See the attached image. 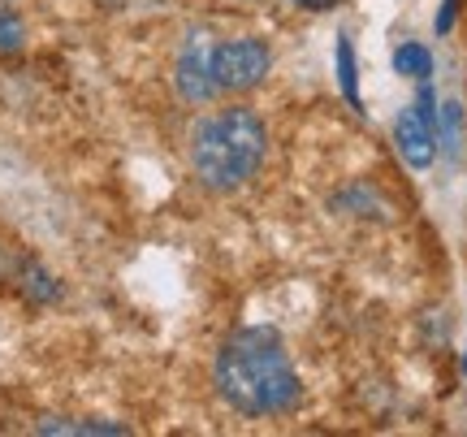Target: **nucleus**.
<instances>
[{
    "label": "nucleus",
    "instance_id": "7ed1b4c3",
    "mask_svg": "<svg viewBox=\"0 0 467 437\" xmlns=\"http://www.w3.org/2000/svg\"><path fill=\"white\" fill-rule=\"evenodd\" d=\"M268 69H273V52H268L265 39L238 35V39H225V44L213 48L217 96H247L268 78Z\"/></svg>",
    "mask_w": 467,
    "mask_h": 437
},
{
    "label": "nucleus",
    "instance_id": "6e6552de",
    "mask_svg": "<svg viewBox=\"0 0 467 437\" xmlns=\"http://www.w3.org/2000/svg\"><path fill=\"white\" fill-rule=\"evenodd\" d=\"M337 87H342V96H347L350 109H359V66H355V44H350V35L342 31L337 35Z\"/></svg>",
    "mask_w": 467,
    "mask_h": 437
},
{
    "label": "nucleus",
    "instance_id": "f8f14e48",
    "mask_svg": "<svg viewBox=\"0 0 467 437\" xmlns=\"http://www.w3.org/2000/svg\"><path fill=\"white\" fill-rule=\"evenodd\" d=\"M290 5H299V9H307V14H325V9H334V5H342V0H290Z\"/></svg>",
    "mask_w": 467,
    "mask_h": 437
},
{
    "label": "nucleus",
    "instance_id": "1a4fd4ad",
    "mask_svg": "<svg viewBox=\"0 0 467 437\" xmlns=\"http://www.w3.org/2000/svg\"><path fill=\"white\" fill-rule=\"evenodd\" d=\"M26 48V22L14 9V0H0V57H14Z\"/></svg>",
    "mask_w": 467,
    "mask_h": 437
},
{
    "label": "nucleus",
    "instance_id": "39448f33",
    "mask_svg": "<svg viewBox=\"0 0 467 437\" xmlns=\"http://www.w3.org/2000/svg\"><path fill=\"white\" fill-rule=\"evenodd\" d=\"M213 48L208 35H186V44L178 48V61H173V87L186 104H208L217 96V83H213Z\"/></svg>",
    "mask_w": 467,
    "mask_h": 437
},
{
    "label": "nucleus",
    "instance_id": "f03ea898",
    "mask_svg": "<svg viewBox=\"0 0 467 437\" xmlns=\"http://www.w3.org/2000/svg\"><path fill=\"white\" fill-rule=\"evenodd\" d=\"M265 156H268V126L247 104L221 109V113L203 118L191 130V169H195L203 191L230 195L238 186H247L260 173Z\"/></svg>",
    "mask_w": 467,
    "mask_h": 437
},
{
    "label": "nucleus",
    "instance_id": "0eeeda50",
    "mask_svg": "<svg viewBox=\"0 0 467 437\" xmlns=\"http://www.w3.org/2000/svg\"><path fill=\"white\" fill-rule=\"evenodd\" d=\"M39 433H96V437H121V433H130L126 424H117V421H87V416H48V421H39L35 424Z\"/></svg>",
    "mask_w": 467,
    "mask_h": 437
},
{
    "label": "nucleus",
    "instance_id": "20e7f679",
    "mask_svg": "<svg viewBox=\"0 0 467 437\" xmlns=\"http://www.w3.org/2000/svg\"><path fill=\"white\" fill-rule=\"evenodd\" d=\"M394 148L411 169H429L437 161V109L429 87H420V100L394 118Z\"/></svg>",
    "mask_w": 467,
    "mask_h": 437
},
{
    "label": "nucleus",
    "instance_id": "f257e3e1",
    "mask_svg": "<svg viewBox=\"0 0 467 437\" xmlns=\"http://www.w3.org/2000/svg\"><path fill=\"white\" fill-rule=\"evenodd\" d=\"M213 386L243 416H285L303 399V381L277 329L247 325L221 342L213 359Z\"/></svg>",
    "mask_w": 467,
    "mask_h": 437
},
{
    "label": "nucleus",
    "instance_id": "423d86ee",
    "mask_svg": "<svg viewBox=\"0 0 467 437\" xmlns=\"http://www.w3.org/2000/svg\"><path fill=\"white\" fill-rule=\"evenodd\" d=\"M17 290H22L31 303H39V307L61 299V282H57L39 260H22V269H17Z\"/></svg>",
    "mask_w": 467,
    "mask_h": 437
},
{
    "label": "nucleus",
    "instance_id": "9b49d317",
    "mask_svg": "<svg viewBox=\"0 0 467 437\" xmlns=\"http://www.w3.org/2000/svg\"><path fill=\"white\" fill-rule=\"evenodd\" d=\"M459 126H463V118H459V104H441V113H437V139H446V151H459Z\"/></svg>",
    "mask_w": 467,
    "mask_h": 437
},
{
    "label": "nucleus",
    "instance_id": "4468645a",
    "mask_svg": "<svg viewBox=\"0 0 467 437\" xmlns=\"http://www.w3.org/2000/svg\"><path fill=\"white\" fill-rule=\"evenodd\" d=\"M463 369H467V359H463Z\"/></svg>",
    "mask_w": 467,
    "mask_h": 437
},
{
    "label": "nucleus",
    "instance_id": "9d476101",
    "mask_svg": "<svg viewBox=\"0 0 467 437\" xmlns=\"http://www.w3.org/2000/svg\"><path fill=\"white\" fill-rule=\"evenodd\" d=\"M394 69H399L402 78H429L433 74V52L424 48V44H402V48H394Z\"/></svg>",
    "mask_w": 467,
    "mask_h": 437
},
{
    "label": "nucleus",
    "instance_id": "ddd939ff",
    "mask_svg": "<svg viewBox=\"0 0 467 437\" xmlns=\"http://www.w3.org/2000/svg\"><path fill=\"white\" fill-rule=\"evenodd\" d=\"M454 5H459V0H446V9H441V17H437V31H451V22H454Z\"/></svg>",
    "mask_w": 467,
    "mask_h": 437
}]
</instances>
